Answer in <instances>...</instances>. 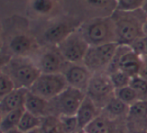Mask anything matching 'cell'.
Listing matches in <instances>:
<instances>
[{"label": "cell", "instance_id": "1", "mask_svg": "<svg viewBox=\"0 0 147 133\" xmlns=\"http://www.w3.org/2000/svg\"><path fill=\"white\" fill-rule=\"evenodd\" d=\"M111 18L114 23L118 45L131 46L144 36L143 24L147 15L142 9L135 12H120L114 10L111 13Z\"/></svg>", "mask_w": 147, "mask_h": 133}, {"label": "cell", "instance_id": "2", "mask_svg": "<svg viewBox=\"0 0 147 133\" xmlns=\"http://www.w3.org/2000/svg\"><path fill=\"white\" fill-rule=\"evenodd\" d=\"M78 30L89 46L116 43L114 23L111 15L92 18L81 24Z\"/></svg>", "mask_w": 147, "mask_h": 133}, {"label": "cell", "instance_id": "3", "mask_svg": "<svg viewBox=\"0 0 147 133\" xmlns=\"http://www.w3.org/2000/svg\"><path fill=\"white\" fill-rule=\"evenodd\" d=\"M2 71L11 78L16 88H25L28 90L41 75L36 62H33L28 57L20 56H12L9 63Z\"/></svg>", "mask_w": 147, "mask_h": 133}, {"label": "cell", "instance_id": "4", "mask_svg": "<svg viewBox=\"0 0 147 133\" xmlns=\"http://www.w3.org/2000/svg\"><path fill=\"white\" fill-rule=\"evenodd\" d=\"M119 45L117 43L90 46L88 52L83 60V64L92 72L96 73H106Z\"/></svg>", "mask_w": 147, "mask_h": 133}, {"label": "cell", "instance_id": "5", "mask_svg": "<svg viewBox=\"0 0 147 133\" xmlns=\"http://www.w3.org/2000/svg\"><path fill=\"white\" fill-rule=\"evenodd\" d=\"M86 97V93L79 89L68 86L63 92L50 101L51 115L75 116L80 105Z\"/></svg>", "mask_w": 147, "mask_h": 133}, {"label": "cell", "instance_id": "6", "mask_svg": "<svg viewBox=\"0 0 147 133\" xmlns=\"http://www.w3.org/2000/svg\"><path fill=\"white\" fill-rule=\"evenodd\" d=\"M143 57L137 54L130 46L119 45L112 63L110 64L106 73H110L115 70H120L133 78L138 76L141 69Z\"/></svg>", "mask_w": 147, "mask_h": 133}, {"label": "cell", "instance_id": "7", "mask_svg": "<svg viewBox=\"0 0 147 133\" xmlns=\"http://www.w3.org/2000/svg\"><path fill=\"white\" fill-rule=\"evenodd\" d=\"M56 47L68 63L80 64L83 63L90 46L77 29Z\"/></svg>", "mask_w": 147, "mask_h": 133}, {"label": "cell", "instance_id": "8", "mask_svg": "<svg viewBox=\"0 0 147 133\" xmlns=\"http://www.w3.org/2000/svg\"><path fill=\"white\" fill-rule=\"evenodd\" d=\"M114 87L107 73L93 74L86 89V96L89 97L101 110L114 97Z\"/></svg>", "mask_w": 147, "mask_h": 133}, {"label": "cell", "instance_id": "9", "mask_svg": "<svg viewBox=\"0 0 147 133\" xmlns=\"http://www.w3.org/2000/svg\"><path fill=\"white\" fill-rule=\"evenodd\" d=\"M68 87L63 74H43L38 77L29 90L34 94L51 101Z\"/></svg>", "mask_w": 147, "mask_h": 133}, {"label": "cell", "instance_id": "10", "mask_svg": "<svg viewBox=\"0 0 147 133\" xmlns=\"http://www.w3.org/2000/svg\"><path fill=\"white\" fill-rule=\"evenodd\" d=\"M36 64L43 74H63L69 63L55 47L44 51L39 56Z\"/></svg>", "mask_w": 147, "mask_h": 133}, {"label": "cell", "instance_id": "11", "mask_svg": "<svg viewBox=\"0 0 147 133\" xmlns=\"http://www.w3.org/2000/svg\"><path fill=\"white\" fill-rule=\"evenodd\" d=\"M63 75L68 86L86 92V89H87L93 74L83 63H69L66 69L64 70Z\"/></svg>", "mask_w": 147, "mask_h": 133}, {"label": "cell", "instance_id": "12", "mask_svg": "<svg viewBox=\"0 0 147 133\" xmlns=\"http://www.w3.org/2000/svg\"><path fill=\"white\" fill-rule=\"evenodd\" d=\"M79 27H76L73 22L59 21L52 24L45 30L44 39L47 42L54 44L55 46L61 43L65 38H67L71 33L76 31Z\"/></svg>", "mask_w": 147, "mask_h": 133}, {"label": "cell", "instance_id": "13", "mask_svg": "<svg viewBox=\"0 0 147 133\" xmlns=\"http://www.w3.org/2000/svg\"><path fill=\"white\" fill-rule=\"evenodd\" d=\"M28 91L29 90L25 88H15L9 94L3 97L0 100V110L2 114L5 115L14 110L24 108Z\"/></svg>", "mask_w": 147, "mask_h": 133}, {"label": "cell", "instance_id": "14", "mask_svg": "<svg viewBox=\"0 0 147 133\" xmlns=\"http://www.w3.org/2000/svg\"><path fill=\"white\" fill-rule=\"evenodd\" d=\"M24 109L25 111L29 112L39 118H45L51 115L50 101L34 94L30 90L28 91L27 96H26Z\"/></svg>", "mask_w": 147, "mask_h": 133}, {"label": "cell", "instance_id": "15", "mask_svg": "<svg viewBox=\"0 0 147 133\" xmlns=\"http://www.w3.org/2000/svg\"><path fill=\"white\" fill-rule=\"evenodd\" d=\"M100 108L97 106L89 97L86 96L75 115L79 129L83 130L91 121H93L95 118H97L100 115Z\"/></svg>", "mask_w": 147, "mask_h": 133}, {"label": "cell", "instance_id": "16", "mask_svg": "<svg viewBox=\"0 0 147 133\" xmlns=\"http://www.w3.org/2000/svg\"><path fill=\"white\" fill-rule=\"evenodd\" d=\"M127 118L133 126V131L145 130L142 126H146L147 128V101L138 100L134 104L130 105Z\"/></svg>", "mask_w": 147, "mask_h": 133}, {"label": "cell", "instance_id": "17", "mask_svg": "<svg viewBox=\"0 0 147 133\" xmlns=\"http://www.w3.org/2000/svg\"><path fill=\"white\" fill-rule=\"evenodd\" d=\"M11 52L15 56L27 57V55L35 48V42L33 38L25 34H19L11 39L9 44Z\"/></svg>", "mask_w": 147, "mask_h": 133}, {"label": "cell", "instance_id": "18", "mask_svg": "<svg viewBox=\"0 0 147 133\" xmlns=\"http://www.w3.org/2000/svg\"><path fill=\"white\" fill-rule=\"evenodd\" d=\"M24 111H25V109L21 108V109L14 110V111H11L3 115L1 124H0V130L3 133H5L10 131V130L17 129Z\"/></svg>", "mask_w": 147, "mask_h": 133}, {"label": "cell", "instance_id": "19", "mask_svg": "<svg viewBox=\"0 0 147 133\" xmlns=\"http://www.w3.org/2000/svg\"><path fill=\"white\" fill-rule=\"evenodd\" d=\"M41 125H42V118H39L29 112L24 111L17 129L22 133H26L31 130L38 129L41 127Z\"/></svg>", "mask_w": 147, "mask_h": 133}, {"label": "cell", "instance_id": "20", "mask_svg": "<svg viewBox=\"0 0 147 133\" xmlns=\"http://www.w3.org/2000/svg\"><path fill=\"white\" fill-rule=\"evenodd\" d=\"M103 110L111 117H121V116H127L129 106L114 96L110 99Z\"/></svg>", "mask_w": 147, "mask_h": 133}, {"label": "cell", "instance_id": "21", "mask_svg": "<svg viewBox=\"0 0 147 133\" xmlns=\"http://www.w3.org/2000/svg\"><path fill=\"white\" fill-rule=\"evenodd\" d=\"M114 96L116 97L117 99H119L120 101H122L123 103L127 104L128 106L134 104V103L139 100L136 92L133 90V88H132L130 85L129 86L123 87V88L115 89Z\"/></svg>", "mask_w": 147, "mask_h": 133}, {"label": "cell", "instance_id": "22", "mask_svg": "<svg viewBox=\"0 0 147 133\" xmlns=\"http://www.w3.org/2000/svg\"><path fill=\"white\" fill-rule=\"evenodd\" d=\"M145 0H117L115 10L120 12H135L141 10Z\"/></svg>", "mask_w": 147, "mask_h": 133}, {"label": "cell", "instance_id": "23", "mask_svg": "<svg viewBox=\"0 0 147 133\" xmlns=\"http://www.w3.org/2000/svg\"><path fill=\"white\" fill-rule=\"evenodd\" d=\"M130 86L136 92L139 100L147 101V80L142 78L141 76H135L131 78Z\"/></svg>", "mask_w": 147, "mask_h": 133}, {"label": "cell", "instance_id": "24", "mask_svg": "<svg viewBox=\"0 0 147 133\" xmlns=\"http://www.w3.org/2000/svg\"><path fill=\"white\" fill-rule=\"evenodd\" d=\"M110 78V81L112 83L114 89L123 88V87L129 86L130 81H131V77L127 75V74L123 73L120 70H115L110 73H107Z\"/></svg>", "mask_w": 147, "mask_h": 133}, {"label": "cell", "instance_id": "25", "mask_svg": "<svg viewBox=\"0 0 147 133\" xmlns=\"http://www.w3.org/2000/svg\"><path fill=\"white\" fill-rule=\"evenodd\" d=\"M83 131L86 133H108V124L104 117L99 115L84 128Z\"/></svg>", "mask_w": 147, "mask_h": 133}, {"label": "cell", "instance_id": "26", "mask_svg": "<svg viewBox=\"0 0 147 133\" xmlns=\"http://www.w3.org/2000/svg\"><path fill=\"white\" fill-rule=\"evenodd\" d=\"M15 88L16 87L11 78L3 71H0V100Z\"/></svg>", "mask_w": 147, "mask_h": 133}, {"label": "cell", "instance_id": "27", "mask_svg": "<svg viewBox=\"0 0 147 133\" xmlns=\"http://www.w3.org/2000/svg\"><path fill=\"white\" fill-rule=\"evenodd\" d=\"M32 7L38 13L45 14L52 10V8L54 7V2L50 0H36L33 1Z\"/></svg>", "mask_w": 147, "mask_h": 133}, {"label": "cell", "instance_id": "28", "mask_svg": "<svg viewBox=\"0 0 147 133\" xmlns=\"http://www.w3.org/2000/svg\"><path fill=\"white\" fill-rule=\"evenodd\" d=\"M130 47L141 57H147V36H143L142 38H140Z\"/></svg>", "mask_w": 147, "mask_h": 133}, {"label": "cell", "instance_id": "29", "mask_svg": "<svg viewBox=\"0 0 147 133\" xmlns=\"http://www.w3.org/2000/svg\"><path fill=\"white\" fill-rule=\"evenodd\" d=\"M12 56L9 55V54L3 52V51L0 50V71L5 68V66L9 63V61L11 60Z\"/></svg>", "mask_w": 147, "mask_h": 133}, {"label": "cell", "instance_id": "30", "mask_svg": "<svg viewBox=\"0 0 147 133\" xmlns=\"http://www.w3.org/2000/svg\"><path fill=\"white\" fill-rule=\"evenodd\" d=\"M139 76H141L142 78L147 80V57L143 58V62H142L141 69H140Z\"/></svg>", "mask_w": 147, "mask_h": 133}, {"label": "cell", "instance_id": "31", "mask_svg": "<svg viewBox=\"0 0 147 133\" xmlns=\"http://www.w3.org/2000/svg\"><path fill=\"white\" fill-rule=\"evenodd\" d=\"M143 34H144V36H147V18L143 24Z\"/></svg>", "mask_w": 147, "mask_h": 133}, {"label": "cell", "instance_id": "32", "mask_svg": "<svg viewBox=\"0 0 147 133\" xmlns=\"http://www.w3.org/2000/svg\"><path fill=\"white\" fill-rule=\"evenodd\" d=\"M142 10H143V12L147 15V0L144 1V4H143V7H142Z\"/></svg>", "mask_w": 147, "mask_h": 133}, {"label": "cell", "instance_id": "33", "mask_svg": "<svg viewBox=\"0 0 147 133\" xmlns=\"http://www.w3.org/2000/svg\"><path fill=\"white\" fill-rule=\"evenodd\" d=\"M26 133H42V132H41V129H40V128H38V129L31 130V131H29V132H26Z\"/></svg>", "mask_w": 147, "mask_h": 133}, {"label": "cell", "instance_id": "34", "mask_svg": "<svg viewBox=\"0 0 147 133\" xmlns=\"http://www.w3.org/2000/svg\"><path fill=\"white\" fill-rule=\"evenodd\" d=\"M5 133H22L20 130H18V129H13V130H10V131H8V132H5Z\"/></svg>", "mask_w": 147, "mask_h": 133}, {"label": "cell", "instance_id": "35", "mask_svg": "<svg viewBox=\"0 0 147 133\" xmlns=\"http://www.w3.org/2000/svg\"><path fill=\"white\" fill-rule=\"evenodd\" d=\"M132 133H147L145 130H139V131H132Z\"/></svg>", "mask_w": 147, "mask_h": 133}, {"label": "cell", "instance_id": "36", "mask_svg": "<svg viewBox=\"0 0 147 133\" xmlns=\"http://www.w3.org/2000/svg\"><path fill=\"white\" fill-rule=\"evenodd\" d=\"M2 118H3V114H2L1 110H0V124H1V121H2Z\"/></svg>", "mask_w": 147, "mask_h": 133}, {"label": "cell", "instance_id": "37", "mask_svg": "<svg viewBox=\"0 0 147 133\" xmlns=\"http://www.w3.org/2000/svg\"><path fill=\"white\" fill-rule=\"evenodd\" d=\"M77 133H86V132H84L83 130H81V131H79V132H77Z\"/></svg>", "mask_w": 147, "mask_h": 133}, {"label": "cell", "instance_id": "38", "mask_svg": "<svg viewBox=\"0 0 147 133\" xmlns=\"http://www.w3.org/2000/svg\"><path fill=\"white\" fill-rule=\"evenodd\" d=\"M0 133H3V132H2V131H1V130H0Z\"/></svg>", "mask_w": 147, "mask_h": 133}]
</instances>
